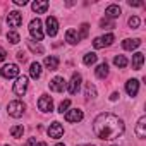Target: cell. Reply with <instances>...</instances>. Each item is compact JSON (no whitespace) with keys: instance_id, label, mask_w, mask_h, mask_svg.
I'll list each match as a JSON object with an SVG mask.
<instances>
[{"instance_id":"obj_1","label":"cell","mask_w":146,"mask_h":146,"mask_svg":"<svg viewBox=\"0 0 146 146\" xmlns=\"http://www.w3.org/2000/svg\"><path fill=\"white\" fill-rule=\"evenodd\" d=\"M124 122L113 113H100L93 122V132L103 141L117 139L124 134Z\"/></svg>"},{"instance_id":"obj_2","label":"cell","mask_w":146,"mask_h":146,"mask_svg":"<svg viewBox=\"0 0 146 146\" xmlns=\"http://www.w3.org/2000/svg\"><path fill=\"white\" fill-rule=\"evenodd\" d=\"M24 110H26V105H24L21 100H14V102H11V103L7 105L9 115H11V117H16V119H19V117L24 113Z\"/></svg>"},{"instance_id":"obj_3","label":"cell","mask_w":146,"mask_h":146,"mask_svg":"<svg viewBox=\"0 0 146 146\" xmlns=\"http://www.w3.org/2000/svg\"><path fill=\"white\" fill-rule=\"evenodd\" d=\"M29 35L35 38V40H38V41H41L43 40V36H45V33H43V29H41V21L36 17V19H33L31 23H29Z\"/></svg>"},{"instance_id":"obj_4","label":"cell","mask_w":146,"mask_h":146,"mask_svg":"<svg viewBox=\"0 0 146 146\" xmlns=\"http://www.w3.org/2000/svg\"><path fill=\"white\" fill-rule=\"evenodd\" d=\"M0 74L5 79H12V78H19V67L16 64H7L0 69Z\"/></svg>"},{"instance_id":"obj_5","label":"cell","mask_w":146,"mask_h":146,"mask_svg":"<svg viewBox=\"0 0 146 146\" xmlns=\"http://www.w3.org/2000/svg\"><path fill=\"white\" fill-rule=\"evenodd\" d=\"M81 74H78V72H74L72 74V78H70V83L67 84V90H69V93L70 95H76L78 91H79V88H81Z\"/></svg>"},{"instance_id":"obj_6","label":"cell","mask_w":146,"mask_h":146,"mask_svg":"<svg viewBox=\"0 0 146 146\" xmlns=\"http://www.w3.org/2000/svg\"><path fill=\"white\" fill-rule=\"evenodd\" d=\"M113 41H115V36L108 33V35H105V36L95 38V41H93V46H95V48H103V46H110Z\"/></svg>"},{"instance_id":"obj_7","label":"cell","mask_w":146,"mask_h":146,"mask_svg":"<svg viewBox=\"0 0 146 146\" xmlns=\"http://www.w3.org/2000/svg\"><path fill=\"white\" fill-rule=\"evenodd\" d=\"M48 86H50V90H52V91H55V93H62V91L67 88V83H65V79H64V78L57 76V78H53V79L48 83Z\"/></svg>"},{"instance_id":"obj_8","label":"cell","mask_w":146,"mask_h":146,"mask_svg":"<svg viewBox=\"0 0 146 146\" xmlns=\"http://www.w3.org/2000/svg\"><path fill=\"white\" fill-rule=\"evenodd\" d=\"M48 136L52 137V139H60L62 136H64V127H62V124L60 122H52L50 124V127H48Z\"/></svg>"},{"instance_id":"obj_9","label":"cell","mask_w":146,"mask_h":146,"mask_svg":"<svg viewBox=\"0 0 146 146\" xmlns=\"http://www.w3.org/2000/svg\"><path fill=\"white\" fill-rule=\"evenodd\" d=\"M83 117H84V113H83V110L81 108H72V110H67L65 112V120L67 122H81L83 120Z\"/></svg>"},{"instance_id":"obj_10","label":"cell","mask_w":146,"mask_h":146,"mask_svg":"<svg viewBox=\"0 0 146 146\" xmlns=\"http://www.w3.org/2000/svg\"><path fill=\"white\" fill-rule=\"evenodd\" d=\"M26 90H28V78L26 76H19L17 81L14 83V93L19 95V96H23L26 93Z\"/></svg>"},{"instance_id":"obj_11","label":"cell","mask_w":146,"mask_h":146,"mask_svg":"<svg viewBox=\"0 0 146 146\" xmlns=\"http://www.w3.org/2000/svg\"><path fill=\"white\" fill-rule=\"evenodd\" d=\"M38 108L41 112H52L53 110V100L48 95H41L40 100H38Z\"/></svg>"},{"instance_id":"obj_12","label":"cell","mask_w":146,"mask_h":146,"mask_svg":"<svg viewBox=\"0 0 146 146\" xmlns=\"http://www.w3.org/2000/svg\"><path fill=\"white\" fill-rule=\"evenodd\" d=\"M7 24H9L11 28H19V26L23 24V14L17 12V11L9 12V16H7Z\"/></svg>"},{"instance_id":"obj_13","label":"cell","mask_w":146,"mask_h":146,"mask_svg":"<svg viewBox=\"0 0 146 146\" xmlns=\"http://www.w3.org/2000/svg\"><path fill=\"white\" fill-rule=\"evenodd\" d=\"M57 31H58V21H57L53 16L46 17V35H48V36H55Z\"/></svg>"},{"instance_id":"obj_14","label":"cell","mask_w":146,"mask_h":146,"mask_svg":"<svg viewBox=\"0 0 146 146\" xmlns=\"http://www.w3.org/2000/svg\"><path fill=\"white\" fill-rule=\"evenodd\" d=\"M125 91H127L129 96H136L137 91H139V81L137 79H129L125 83Z\"/></svg>"},{"instance_id":"obj_15","label":"cell","mask_w":146,"mask_h":146,"mask_svg":"<svg viewBox=\"0 0 146 146\" xmlns=\"http://www.w3.org/2000/svg\"><path fill=\"white\" fill-rule=\"evenodd\" d=\"M136 136L139 139H144L146 137V117H141L136 124Z\"/></svg>"},{"instance_id":"obj_16","label":"cell","mask_w":146,"mask_h":146,"mask_svg":"<svg viewBox=\"0 0 146 146\" xmlns=\"http://www.w3.org/2000/svg\"><path fill=\"white\" fill-rule=\"evenodd\" d=\"M58 64H60L58 57H55V55L45 57V67H46L48 70H57V69H58Z\"/></svg>"},{"instance_id":"obj_17","label":"cell","mask_w":146,"mask_h":146,"mask_svg":"<svg viewBox=\"0 0 146 146\" xmlns=\"http://www.w3.org/2000/svg\"><path fill=\"white\" fill-rule=\"evenodd\" d=\"M79 33L76 31V29H67V33H65V41L67 43H70V45H78L79 43Z\"/></svg>"},{"instance_id":"obj_18","label":"cell","mask_w":146,"mask_h":146,"mask_svg":"<svg viewBox=\"0 0 146 146\" xmlns=\"http://www.w3.org/2000/svg\"><path fill=\"white\" fill-rule=\"evenodd\" d=\"M31 7H33V11L36 14H45L46 9H48V2H46V0H36V2H33Z\"/></svg>"},{"instance_id":"obj_19","label":"cell","mask_w":146,"mask_h":146,"mask_svg":"<svg viewBox=\"0 0 146 146\" xmlns=\"http://www.w3.org/2000/svg\"><path fill=\"white\" fill-rule=\"evenodd\" d=\"M143 64H144V53H141V52L134 53L132 55V69L134 70H139L143 67Z\"/></svg>"},{"instance_id":"obj_20","label":"cell","mask_w":146,"mask_h":146,"mask_svg":"<svg viewBox=\"0 0 146 146\" xmlns=\"http://www.w3.org/2000/svg\"><path fill=\"white\" fill-rule=\"evenodd\" d=\"M120 14H122V11H120L119 5H108V7L105 9V16L110 17V19H115V17H119Z\"/></svg>"},{"instance_id":"obj_21","label":"cell","mask_w":146,"mask_h":146,"mask_svg":"<svg viewBox=\"0 0 146 146\" xmlns=\"http://www.w3.org/2000/svg\"><path fill=\"white\" fill-rule=\"evenodd\" d=\"M29 76H31L33 79H40V78H41V65H40L38 62H33V64L29 65Z\"/></svg>"},{"instance_id":"obj_22","label":"cell","mask_w":146,"mask_h":146,"mask_svg":"<svg viewBox=\"0 0 146 146\" xmlns=\"http://www.w3.org/2000/svg\"><path fill=\"white\" fill-rule=\"evenodd\" d=\"M95 74H96V78H100V79H105V78L108 76V65H107V62H103V64H100V65L96 67Z\"/></svg>"},{"instance_id":"obj_23","label":"cell","mask_w":146,"mask_h":146,"mask_svg":"<svg viewBox=\"0 0 146 146\" xmlns=\"http://www.w3.org/2000/svg\"><path fill=\"white\" fill-rule=\"evenodd\" d=\"M139 45H141V40H139V38H134V40H124V41H122V46H124L125 50H136Z\"/></svg>"},{"instance_id":"obj_24","label":"cell","mask_w":146,"mask_h":146,"mask_svg":"<svg viewBox=\"0 0 146 146\" xmlns=\"http://www.w3.org/2000/svg\"><path fill=\"white\" fill-rule=\"evenodd\" d=\"M26 43H28V46H29V50H31L33 53H38V55H41V53L45 52V50H43V46H41L40 43H36L35 40H28Z\"/></svg>"},{"instance_id":"obj_25","label":"cell","mask_w":146,"mask_h":146,"mask_svg":"<svg viewBox=\"0 0 146 146\" xmlns=\"http://www.w3.org/2000/svg\"><path fill=\"white\" fill-rule=\"evenodd\" d=\"M84 96H86L88 100H93V98H96V88H95V84H91V83H86Z\"/></svg>"},{"instance_id":"obj_26","label":"cell","mask_w":146,"mask_h":146,"mask_svg":"<svg viewBox=\"0 0 146 146\" xmlns=\"http://www.w3.org/2000/svg\"><path fill=\"white\" fill-rule=\"evenodd\" d=\"M23 134H24V127H23V125H14V127H11V136H12L14 139L23 137Z\"/></svg>"},{"instance_id":"obj_27","label":"cell","mask_w":146,"mask_h":146,"mask_svg":"<svg viewBox=\"0 0 146 146\" xmlns=\"http://www.w3.org/2000/svg\"><path fill=\"white\" fill-rule=\"evenodd\" d=\"M96 60H98V57H96V53H93V52L86 53V55H84V58H83L84 65H93V64H95Z\"/></svg>"},{"instance_id":"obj_28","label":"cell","mask_w":146,"mask_h":146,"mask_svg":"<svg viewBox=\"0 0 146 146\" xmlns=\"http://www.w3.org/2000/svg\"><path fill=\"white\" fill-rule=\"evenodd\" d=\"M113 64H115L117 67H120V69H124V67L127 65V58H125L124 55H117V57L113 58Z\"/></svg>"},{"instance_id":"obj_29","label":"cell","mask_w":146,"mask_h":146,"mask_svg":"<svg viewBox=\"0 0 146 146\" xmlns=\"http://www.w3.org/2000/svg\"><path fill=\"white\" fill-rule=\"evenodd\" d=\"M7 40H9L12 45H17V43L21 41V36H19L16 31H11V33H7Z\"/></svg>"},{"instance_id":"obj_30","label":"cell","mask_w":146,"mask_h":146,"mask_svg":"<svg viewBox=\"0 0 146 146\" xmlns=\"http://www.w3.org/2000/svg\"><path fill=\"white\" fill-rule=\"evenodd\" d=\"M70 107V100H64L60 105H58V112L60 113H64V112H67V108Z\"/></svg>"},{"instance_id":"obj_31","label":"cell","mask_w":146,"mask_h":146,"mask_svg":"<svg viewBox=\"0 0 146 146\" xmlns=\"http://www.w3.org/2000/svg\"><path fill=\"white\" fill-rule=\"evenodd\" d=\"M129 26H131L132 29H136V28L139 26V17H136V16H132V17H129Z\"/></svg>"},{"instance_id":"obj_32","label":"cell","mask_w":146,"mask_h":146,"mask_svg":"<svg viewBox=\"0 0 146 146\" xmlns=\"http://www.w3.org/2000/svg\"><path fill=\"white\" fill-rule=\"evenodd\" d=\"M100 26H102L103 29H105V28H107V29H112V28H115V24H113L112 21H108V19H103V21L100 23Z\"/></svg>"},{"instance_id":"obj_33","label":"cell","mask_w":146,"mask_h":146,"mask_svg":"<svg viewBox=\"0 0 146 146\" xmlns=\"http://www.w3.org/2000/svg\"><path fill=\"white\" fill-rule=\"evenodd\" d=\"M88 28H90V24H81V33H79V38L83 40V38H86L88 36Z\"/></svg>"},{"instance_id":"obj_34","label":"cell","mask_w":146,"mask_h":146,"mask_svg":"<svg viewBox=\"0 0 146 146\" xmlns=\"http://www.w3.org/2000/svg\"><path fill=\"white\" fill-rule=\"evenodd\" d=\"M17 60H19V62H26V55H24V52H17Z\"/></svg>"},{"instance_id":"obj_35","label":"cell","mask_w":146,"mask_h":146,"mask_svg":"<svg viewBox=\"0 0 146 146\" xmlns=\"http://www.w3.org/2000/svg\"><path fill=\"white\" fill-rule=\"evenodd\" d=\"M5 57H7V52H5L2 46H0V60H5Z\"/></svg>"},{"instance_id":"obj_36","label":"cell","mask_w":146,"mask_h":146,"mask_svg":"<svg viewBox=\"0 0 146 146\" xmlns=\"http://www.w3.org/2000/svg\"><path fill=\"white\" fill-rule=\"evenodd\" d=\"M14 4L16 5H26L28 2H26V0H14Z\"/></svg>"},{"instance_id":"obj_37","label":"cell","mask_w":146,"mask_h":146,"mask_svg":"<svg viewBox=\"0 0 146 146\" xmlns=\"http://www.w3.org/2000/svg\"><path fill=\"white\" fill-rule=\"evenodd\" d=\"M129 5H134V7H139V5H143V2H132V0H129Z\"/></svg>"},{"instance_id":"obj_38","label":"cell","mask_w":146,"mask_h":146,"mask_svg":"<svg viewBox=\"0 0 146 146\" xmlns=\"http://www.w3.org/2000/svg\"><path fill=\"white\" fill-rule=\"evenodd\" d=\"M28 146H36V139H35V137H31V139L28 141Z\"/></svg>"},{"instance_id":"obj_39","label":"cell","mask_w":146,"mask_h":146,"mask_svg":"<svg viewBox=\"0 0 146 146\" xmlns=\"http://www.w3.org/2000/svg\"><path fill=\"white\" fill-rule=\"evenodd\" d=\"M117 98H119V93H112V96H110V100H112V102H115Z\"/></svg>"},{"instance_id":"obj_40","label":"cell","mask_w":146,"mask_h":146,"mask_svg":"<svg viewBox=\"0 0 146 146\" xmlns=\"http://www.w3.org/2000/svg\"><path fill=\"white\" fill-rule=\"evenodd\" d=\"M36 146H46V143H38Z\"/></svg>"},{"instance_id":"obj_41","label":"cell","mask_w":146,"mask_h":146,"mask_svg":"<svg viewBox=\"0 0 146 146\" xmlns=\"http://www.w3.org/2000/svg\"><path fill=\"white\" fill-rule=\"evenodd\" d=\"M55 146H65V144H62V143H58V144H55Z\"/></svg>"},{"instance_id":"obj_42","label":"cell","mask_w":146,"mask_h":146,"mask_svg":"<svg viewBox=\"0 0 146 146\" xmlns=\"http://www.w3.org/2000/svg\"><path fill=\"white\" fill-rule=\"evenodd\" d=\"M81 146H93V144H81Z\"/></svg>"},{"instance_id":"obj_43","label":"cell","mask_w":146,"mask_h":146,"mask_svg":"<svg viewBox=\"0 0 146 146\" xmlns=\"http://www.w3.org/2000/svg\"><path fill=\"white\" fill-rule=\"evenodd\" d=\"M5 146H9V144H5Z\"/></svg>"}]
</instances>
